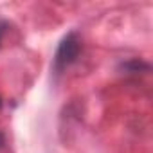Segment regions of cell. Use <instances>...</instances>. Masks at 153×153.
I'll use <instances>...</instances> for the list:
<instances>
[{
  "mask_svg": "<svg viewBox=\"0 0 153 153\" xmlns=\"http://www.w3.org/2000/svg\"><path fill=\"white\" fill-rule=\"evenodd\" d=\"M79 54H81V38L78 33L72 31L61 38V42L56 49L54 59H52V68L56 72H63L79 58Z\"/></svg>",
  "mask_w": 153,
  "mask_h": 153,
  "instance_id": "cell-1",
  "label": "cell"
},
{
  "mask_svg": "<svg viewBox=\"0 0 153 153\" xmlns=\"http://www.w3.org/2000/svg\"><path fill=\"white\" fill-rule=\"evenodd\" d=\"M4 33H6V24L0 22V43H2V40H4Z\"/></svg>",
  "mask_w": 153,
  "mask_h": 153,
  "instance_id": "cell-3",
  "label": "cell"
},
{
  "mask_svg": "<svg viewBox=\"0 0 153 153\" xmlns=\"http://www.w3.org/2000/svg\"><path fill=\"white\" fill-rule=\"evenodd\" d=\"M151 68L149 63L139 59V58H133V59H128V61H123L119 65V70H124L128 74H139V72H148Z\"/></svg>",
  "mask_w": 153,
  "mask_h": 153,
  "instance_id": "cell-2",
  "label": "cell"
},
{
  "mask_svg": "<svg viewBox=\"0 0 153 153\" xmlns=\"http://www.w3.org/2000/svg\"><path fill=\"white\" fill-rule=\"evenodd\" d=\"M4 142H6V135H4L2 131H0V148L4 146Z\"/></svg>",
  "mask_w": 153,
  "mask_h": 153,
  "instance_id": "cell-4",
  "label": "cell"
},
{
  "mask_svg": "<svg viewBox=\"0 0 153 153\" xmlns=\"http://www.w3.org/2000/svg\"><path fill=\"white\" fill-rule=\"evenodd\" d=\"M0 108H2V97H0Z\"/></svg>",
  "mask_w": 153,
  "mask_h": 153,
  "instance_id": "cell-5",
  "label": "cell"
}]
</instances>
